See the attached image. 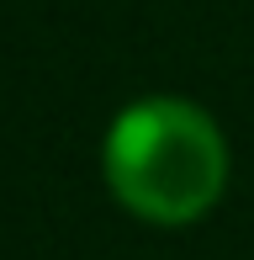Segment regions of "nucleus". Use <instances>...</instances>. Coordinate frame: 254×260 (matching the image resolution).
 Wrapping results in <instances>:
<instances>
[{
	"instance_id": "nucleus-1",
	"label": "nucleus",
	"mask_w": 254,
	"mask_h": 260,
	"mask_svg": "<svg viewBox=\"0 0 254 260\" xmlns=\"http://www.w3.org/2000/svg\"><path fill=\"white\" fill-rule=\"evenodd\" d=\"M101 170L133 218L180 229L217 207L228 186V144L196 101L143 96L106 127Z\"/></svg>"
}]
</instances>
